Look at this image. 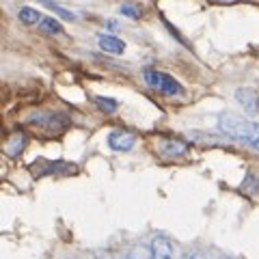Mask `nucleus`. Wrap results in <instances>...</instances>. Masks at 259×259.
<instances>
[{
  "mask_svg": "<svg viewBox=\"0 0 259 259\" xmlns=\"http://www.w3.org/2000/svg\"><path fill=\"white\" fill-rule=\"evenodd\" d=\"M125 259H143V250H141V248H134L132 253H127Z\"/></svg>",
  "mask_w": 259,
  "mask_h": 259,
  "instance_id": "obj_17",
  "label": "nucleus"
},
{
  "mask_svg": "<svg viewBox=\"0 0 259 259\" xmlns=\"http://www.w3.org/2000/svg\"><path fill=\"white\" fill-rule=\"evenodd\" d=\"M20 20L30 26V24H39V22H41L44 15L39 13L37 9H32V7H22V9H20Z\"/></svg>",
  "mask_w": 259,
  "mask_h": 259,
  "instance_id": "obj_11",
  "label": "nucleus"
},
{
  "mask_svg": "<svg viewBox=\"0 0 259 259\" xmlns=\"http://www.w3.org/2000/svg\"><path fill=\"white\" fill-rule=\"evenodd\" d=\"M218 259H231V257H218Z\"/></svg>",
  "mask_w": 259,
  "mask_h": 259,
  "instance_id": "obj_19",
  "label": "nucleus"
},
{
  "mask_svg": "<svg viewBox=\"0 0 259 259\" xmlns=\"http://www.w3.org/2000/svg\"><path fill=\"white\" fill-rule=\"evenodd\" d=\"M186 151H188V145H186L184 141L166 139V141H162V145H160V153L164 158H180V156H184Z\"/></svg>",
  "mask_w": 259,
  "mask_h": 259,
  "instance_id": "obj_8",
  "label": "nucleus"
},
{
  "mask_svg": "<svg viewBox=\"0 0 259 259\" xmlns=\"http://www.w3.org/2000/svg\"><path fill=\"white\" fill-rule=\"evenodd\" d=\"M119 11L123 13V15H127V18H132V20H139L141 18V9H139V7H134V5H121Z\"/></svg>",
  "mask_w": 259,
  "mask_h": 259,
  "instance_id": "obj_15",
  "label": "nucleus"
},
{
  "mask_svg": "<svg viewBox=\"0 0 259 259\" xmlns=\"http://www.w3.org/2000/svg\"><path fill=\"white\" fill-rule=\"evenodd\" d=\"M106 141L112 151H130L136 145V136L132 132H125V130H112Z\"/></svg>",
  "mask_w": 259,
  "mask_h": 259,
  "instance_id": "obj_6",
  "label": "nucleus"
},
{
  "mask_svg": "<svg viewBox=\"0 0 259 259\" xmlns=\"http://www.w3.org/2000/svg\"><path fill=\"white\" fill-rule=\"evenodd\" d=\"M46 7H48V9H52L56 15H61V18L63 20H71V22H74L76 20V13H71L69 9H63V7H59V5H54V3H46Z\"/></svg>",
  "mask_w": 259,
  "mask_h": 259,
  "instance_id": "obj_14",
  "label": "nucleus"
},
{
  "mask_svg": "<svg viewBox=\"0 0 259 259\" xmlns=\"http://www.w3.org/2000/svg\"><path fill=\"white\" fill-rule=\"evenodd\" d=\"M145 82H147L153 91H158L162 95H180L182 93V84L177 82L173 76L164 74V71H158V69H145Z\"/></svg>",
  "mask_w": 259,
  "mask_h": 259,
  "instance_id": "obj_2",
  "label": "nucleus"
},
{
  "mask_svg": "<svg viewBox=\"0 0 259 259\" xmlns=\"http://www.w3.org/2000/svg\"><path fill=\"white\" fill-rule=\"evenodd\" d=\"M149 259H173V242L164 233L153 236L149 242Z\"/></svg>",
  "mask_w": 259,
  "mask_h": 259,
  "instance_id": "obj_4",
  "label": "nucleus"
},
{
  "mask_svg": "<svg viewBox=\"0 0 259 259\" xmlns=\"http://www.w3.org/2000/svg\"><path fill=\"white\" fill-rule=\"evenodd\" d=\"M35 175H65V173H76L78 166L69 162H52V160H39L30 166Z\"/></svg>",
  "mask_w": 259,
  "mask_h": 259,
  "instance_id": "obj_3",
  "label": "nucleus"
},
{
  "mask_svg": "<svg viewBox=\"0 0 259 259\" xmlns=\"http://www.w3.org/2000/svg\"><path fill=\"white\" fill-rule=\"evenodd\" d=\"M182 259H205V257H203V253H201V250L188 248V250H186V253L182 255Z\"/></svg>",
  "mask_w": 259,
  "mask_h": 259,
  "instance_id": "obj_16",
  "label": "nucleus"
},
{
  "mask_svg": "<svg viewBox=\"0 0 259 259\" xmlns=\"http://www.w3.org/2000/svg\"><path fill=\"white\" fill-rule=\"evenodd\" d=\"M39 28H41L44 32H48V35H59V32H63L61 22L56 18H44L41 22H39Z\"/></svg>",
  "mask_w": 259,
  "mask_h": 259,
  "instance_id": "obj_13",
  "label": "nucleus"
},
{
  "mask_svg": "<svg viewBox=\"0 0 259 259\" xmlns=\"http://www.w3.org/2000/svg\"><path fill=\"white\" fill-rule=\"evenodd\" d=\"M108 28H119V22L117 20H108Z\"/></svg>",
  "mask_w": 259,
  "mask_h": 259,
  "instance_id": "obj_18",
  "label": "nucleus"
},
{
  "mask_svg": "<svg viewBox=\"0 0 259 259\" xmlns=\"http://www.w3.org/2000/svg\"><path fill=\"white\" fill-rule=\"evenodd\" d=\"M97 46L106 54H115V56L125 52V44L121 41L117 35H112V32H100V35H97Z\"/></svg>",
  "mask_w": 259,
  "mask_h": 259,
  "instance_id": "obj_7",
  "label": "nucleus"
},
{
  "mask_svg": "<svg viewBox=\"0 0 259 259\" xmlns=\"http://www.w3.org/2000/svg\"><path fill=\"white\" fill-rule=\"evenodd\" d=\"M240 188L246 194H259V177L255 173H246L244 180H242V184H240Z\"/></svg>",
  "mask_w": 259,
  "mask_h": 259,
  "instance_id": "obj_12",
  "label": "nucleus"
},
{
  "mask_svg": "<svg viewBox=\"0 0 259 259\" xmlns=\"http://www.w3.org/2000/svg\"><path fill=\"white\" fill-rule=\"evenodd\" d=\"M24 145H26V136L24 134H13L9 141L5 143V153L7 156H11V158H15V156H20V151L24 149Z\"/></svg>",
  "mask_w": 259,
  "mask_h": 259,
  "instance_id": "obj_9",
  "label": "nucleus"
},
{
  "mask_svg": "<svg viewBox=\"0 0 259 259\" xmlns=\"http://www.w3.org/2000/svg\"><path fill=\"white\" fill-rule=\"evenodd\" d=\"M95 104H97V108H100L102 112H106V115H112V112H117V108H119L117 100H112V97H104V95H97Z\"/></svg>",
  "mask_w": 259,
  "mask_h": 259,
  "instance_id": "obj_10",
  "label": "nucleus"
},
{
  "mask_svg": "<svg viewBox=\"0 0 259 259\" xmlns=\"http://www.w3.org/2000/svg\"><path fill=\"white\" fill-rule=\"evenodd\" d=\"M218 130L231 141L244 143L246 147L259 151V123L257 121L244 119L236 112H223L218 117Z\"/></svg>",
  "mask_w": 259,
  "mask_h": 259,
  "instance_id": "obj_1",
  "label": "nucleus"
},
{
  "mask_svg": "<svg viewBox=\"0 0 259 259\" xmlns=\"http://www.w3.org/2000/svg\"><path fill=\"white\" fill-rule=\"evenodd\" d=\"M233 97H236V102L248 112V115H257L259 112V93L255 91V89L240 87V89H236Z\"/></svg>",
  "mask_w": 259,
  "mask_h": 259,
  "instance_id": "obj_5",
  "label": "nucleus"
}]
</instances>
